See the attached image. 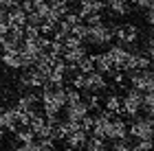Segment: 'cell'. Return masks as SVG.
Wrapping results in <instances>:
<instances>
[{
	"label": "cell",
	"instance_id": "cell-1",
	"mask_svg": "<svg viewBox=\"0 0 154 151\" xmlns=\"http://www.w3.org/2000/svg\"><path fill=\"white\" fill-rule=\"evenodd\" d=\"M40 103H42L44 114H60L62 109H64V105H66V88L64 86L46 83L44 88H42Z\"/></svg>",
	"mask_w": 154,
	"mask_h": 151
},
{
	"label": "cell",
	"instance_id": "cell-2",
	"mask_svg": "<svg viewBox=\"0 0 154 151\" xmlns=\"http://www.w3.org/2000/svg\"><path fill=\"white\" fill-rule=\"evenodd\" d=\"M128 136L134 140H150L154 138V118L150 116H134L128 125Z\"/></svg>",
	"mask_w": 154,
	"mask_h": 151
},
{
	"label": "cell",
	"instance_id": "cell-3",
	"mask_svg": "<svg viewBox=\"0 0 154 151\" xmlns=\"http://www.w3.org/2000/svg\"><path fill=\"white\" fill-rule=\"evenodd\" d=\"M115 29L117 26H108V24H95V26H88V37L86 42L93 44V46H108L115 37Z\"/></svg>",
	"mask_w": 154,
	"mask_h": 151
},
{
	"label": "cell",
	"instance_id": "cell-4",
	"mask_svg": "<svg viewBox=\"0 0 154 151\" xmlns=\"http://www.w3.org/2000/svg\"><path fill=\"white\" fill-rule=\"evenodd\" d=\"M141 103H143V92H139V90L132 88L121 99V112L134 118V116H139V112H141Z\"/></svg>",
	"mask_w": 154,
	"mask_h": 151
},
{
	"label": "cell",
	"instance_id": "cell-5",
	"mask_svg": "<svg viewBox=\"0 0 154 151\" xmlns=\"http://www.w3.org/2000/svg\"><path fill=\"white\" fill-rule=\"evenodd\" d=\"M18 86L24 88V90H38V88L46 86V77L42 72H38L35 68H24V72L18 79Z\"/></svg>",
	"mask_w": 154,
	"mask_h": 151
},
{
	"label": "cell",
	"instance_id": "cell-6",
	"mask_svg": "<svg viewBox=\"0 0 154 151\" xmlns=\"http://www.w3.org/2000/svg\"><path fill=\"white\" fill-rule=\"evenodd\" d=\"M130 83L139 92H154L152 70H132L130 72Z\"/></svg>",
	"mask_w": 154,
	"mask_h": 151
},
{
	"label": "cell",
	"instance_id": "cell-7",
	"mask_svg": "<svg viewBox=\"0 0 154 151\" xmlns=\"http://www.w3.org/2000/svg\"><path fill=\"white\" fill-rule=\"evenodd\" d=\"M66 121H75V123H79L86 114H90V109L86 105V101H84V97L79 99H73V101H66Z\"/></svg>",
	"mask_w": 154,
	"mask_h": 151
},
{
	"label": "cell",
	"instance_id": "cell-8",
	"mask_svg": "<svg viewBox=\"0 0 154 151\" xmlns=\"http://www.w3.org/2000/svg\"><path fill=\"white\" fill-rule=\"evenodd\" d=\"M128 138V123L123 118H117V114L112 116V121L108 123V129H106V140H125Z\"/></svg>",
	"mask_w": 154,
	"mask_h": 151
},
{
	"label": "cell",
	"instance_id": "cell-9",
	"mask_svg": "<svg viewBox=\"0 0 154 151\" xmlns=\"http://www.w3.org/2000/svg\"><path fill=\"white\" fill-rule=\"evenodd\" d=\"M38 103H40V94H35V92H24L22 97H20L18 101H16V112L18 114H26V116H31L33 112H35V107H38Z\"/></svg>",
	"mask_w": 154,
	"mask_h": 151
},
{
	"label": "cell",
	"instance_id": "cell-10",
	"mask_svg": "<svg viewBox=\"0 0 154 151\" xmlns=\"http://www.w3.org/2000/svg\"><path fill=\"white\" fill-rule=\"evenodd\" d=\"M108 88V81H106V74H101V72H88L86 74V79H84V92H95V94H99L101 90H106Z\"/></svg>",
	"mask_w": 154,
	"mask_h": 151
},
{
	"label": "cell",
	"instance_id": "cell-11",
	"mask_svg": "<svg viewBox=\"0 0 154 151\" xmlns=\"http://www.w3.org/2000/svg\"><path fill=\"white\" fill-rule=\"evenodd\" d=\"M0 127H2L5 132H13V134L20 129L16 107H0Z\"/></svg>",
	"mask_w": 154,
	"mask_h": 151
},
{
	"label": "cell",
	"instance_id": "cell-12",
	"mask_svg": "<svg viewBox=\"0 0 154 151\" xmlns=\"http://www.w3.org/2000/svg\"><path fill=\"white\" fill-rule=\"evenodd\" d=\"M86 140H88V132H84L82 127H77L75 132H71L62 142L66 145V151H79V149H84Z\"/></svg>",
	"mask_w": 154,
	"mask_h": 151
},
{
	"label": "cell",
	"instance_id": "cell-13",
	"mask_svg": "<svg viewBox=\"0 0 154 151\" xmlns=\"http://www.w3.org/2000/svg\"><path fill=\"white\" fill-rule=\"evenodd\" d=\"M108 57L112 59L117 70H123L125 64H128V59H130V51L125 48L123 44H117V46H110L108 48Z\"/></svg>",
	"mask_w": 154,
	"mask_h": 151
},
{
	"label": "cell",
	"instance_id": "cell-14",
	"mask_svg": "<svg viewBox=\"0 0 154 151\" xmlns=\"http://www.w3.org/2000/svg\"><path fill=\"white\" fill-rule=\"evenodd\" d=\"M115 37H117L123 46H125V44H134V42H137V37H139V29H137L134 24L117 26V29H115Z\"/></svg>",
	"mask_w": 154,
	"mask_h": 151
},
{
	"label": "cell",
	"instance_id": "cell-15",
	"mask_svg": "<svg viewBox=\"0 0 154 151\" xmlns=\"http://www.w3.org/2000/svg\"><path fill=\"white\" fill-rule=\"evenodd\" d=\"M150 57L148 55H141V53H130V59L125 64L123 70L125 72H132V70H150Z\"/></svg>",
	"mask_w": 154,
	"mask_h": 151
},
{
	"label": "cell",
	"instance_id": "cell-16",
	"mask_svg": "<svg viewBox=\"0 0 154 151\" xmlns=\"http://www.w3.org/2000/svg\"><path fill=\"white\" fill-rule=\"evenodd\" d=\"M103 9H106V0H88V2H82L79 4V18H88L93 16V13H101Z\"/></svg>",
	"mask_w": 154,
	"mask_h": 151
},
{
	"label": "cell",
	"instance_id": "cell-17",
	"mask_svg": "<svg viewBox=\"0 0 154 151\" xmlns=\"http://www.w3.org/2000/svg\"><path fill=\"white\" fill-rule=\"evenodd\" d=\"M93 59H95V70L97 72H101V74H112L117 68L112 64V59L108 57V53H99V55H93Z\"/></svg>",
	"mask_w": 154,
	"mask_h": 151
},
{
	"label": "cell",
	"instance_id": "cell-18",
	"mask_svg": "<svg viewBox=\"0 0 154 151\" xmlns=\"http://www.w3.org/2000/svg\"><path fill=\"white\" fill-rule=\"evenodd\" d=\"M86 55H88V53H86V46L82 44V46H77V48H64L62 59H64L68 66H77L84 57H86Z\"/></svg>",
	"mask_w": 154,
	"mask_h": 151
},
{
	"label": "cell",
	"instance_id": "cell-19",
	"mask_svg": "<svg viewBox=\"0 0 154 151\" xmlns=\"http://www.w3.org/2000/svg\"><path fill=\"white\" fill-rule=\"evenodd\" d=\"M0 61H2L5 68H9V70H20V68H22V57H20V48H18V51L2 53Z\"/></svg>",
	"mask_w": 154,
	"mask_h": 151
},
{
	"label": "cell",
	"instance_id": "cell-20",
	"mask_svg": "<svg viewBox=\"0 0 154 151\" xmlns=\"http://www.w3.org/2000/svg\"><path fill=\"white\" fill-rule=\"evenodd\" d=\"M7 20H9V26H22L26 24V13L20 9V7H16V9L7 11Z\"/></svg>",
	"mask_w": 154,
	"mask_h": 151
},
{
	"label": "cell",
	"instance_id": "cell-21",
	"mask_svg": "<svg viewBox=\"0 0 154 151\" xmlns=\"http://www.w3.org/2000/svg\"><path fill=\"white\" fill-rule=\"evenodd\" d=\"M106 7L115 13V16H128L130 13L128 0H106Z\"/></svg>",
	"mask_w": 154,
	"mask_h": 151
},
{
	"label": "cell",
	"instance_id": "cell-22",
	"mask_svg": "<svg viewBox=\"0 0 154 151\" xmlns=\"http://www.w3.org/2000/svg\"><path fill=\"white\" fill-rule=\"evenodd\" d=\"M141 112H145V116H150V118H154V92H143Z\"/></svg>",
	"mask_w": 154,
	"mask_h": 151
},
{
	"label": "cell",
	"instance_id": "cell-23",
	"mask_svg": "<svg viewBox=\"0 0 154 151\" xmlns=\"http://www.w3.org/2000/svg\"><path fill=\"white\" fill-rule=\"evenodd\" d=\"M106 109L110 114H121V99L117 94H108L106 97Z\"/></svg>",
	"mask_w": 154,
	"mask_h": 151
},
{
	"label": "cell",
	"instance_id": "cell-24",
	"mask_svg": "<svg viewBox=\"0 0 154 151\" xmlns=\"http://www.w3.org/2000/svg\"><path fill=\"white\" fill-rule=\"evenodd\" d=\"M16 140L20 142V145H26V142L35 140V134H33L29 127H22V129H18V132H16Z\"/></svg>",
	"mask_w": 154,
	"mask_h": 151
},
{
	"label": "cell",
	"instance_id": "cell-25",
	"mask_svg": "<svg viewBox=\"0 0 154 151\" xmlns=\"http://www.w3.org/2000/svg\"><path fill=\"white\" fill-rule=\"evenodd\" d=\"M77 70H79L82 74H88V72H93L95 70V59H93V55H86L79 64H77Z\"/></svg>",
	"mask_w": 154,
	"mask_h": 151
},
{
	"label": "cell",
	"instance_id": "cell-26",
	"mask_svg": "<svg viewBox=\"0 0 154 151\" xmlns=\"http://www.w3.org/2000/svg\"><path fill=\"white\" fill-rule=\"evenodd\" d=\"M71 35H75L77 39H82V42H86V37H88V24H84V22H79L77 26H73Z\"/></svg>",
	"mask_w": 154,
	"mask_h": 151
},
{
	"label": "cell",
	"instance_id": "cell-27",
	"mask_svg": "<svg viewBox=\"0 0 154 151\" xmlns=\"http://www.w3.org/2000/svg\"><path fill=\"white\" fill-rule=\"evenodd\" d=\"M132 151H154V138L150 140H137L132 145Z\"/></svg>",
	"mask_w": 154,
	"mask_h": 151
},
{
	"label": "cell",
	"instance_id": "cell-28",
	"mask_svg": "<svg viewBox=\"0 0 154 151\" xmlns=\"http://www.w3.org/2000/svg\"><path fill=\"white\" fill-rule=\"evenodd\" d=\"M86 105H88V109H99L101 107V101H99V94H95V92H88L86 94Z\"/></svg>",
	"mask_w": 154,
	"mask_h": 151
},
{
	"label": "cell",
	"instance_id": "cell-29",
	"mask_svg": "<svg viewBox=\"0 0 154 151\" xmlns=\"http://www.w3.org/2000/svg\"><path fill=\"white\" fill-rule=\"evenodd\" d=\"M108 151H132V147H130L128 138H125V140H115V142H112V147H110Z\"/></svg>",
	"mask_w": 154,
	"mask_h": 151
},
{
	"label": "cell",
	"instance_id": "cell-30",
	"mask_svg": "<svg viewBox=\"0 0 154 151\" xmlns=\"http://www.w3.org/2000/svg\"><path fill=\"white\" fill-rule=\"evenodd\" d=\"M18 151H44V149H42L38 142L33 140V142H26V145H20V147H18Z\"/></svg>",
	"mask_w": 154,
	"mask_h": 151
},
{
	"label": "cell",
	"instance_id": "cell-31",
	"mask_svg": "<svg viewBox=\"0 0 154 151\" xmlns=\"http://www.w3.org/2000/svg\"><path fill=\"white\" fill-rule=\"evenodd\" d=\"M86 20V24L88 26H95V24H101L103 22V18H101V13H93V16H88V18H84Z\"/></svg>",
	"mask_w": 154,
	"mask_h": 151
},
{
	"label": "cell",
	"instance_id": "cell-32",
	"mask_svg": "<svg viewBox=\"0 0 154 151\" xmlns=\"http://www.w3.org/2000/svg\"><path fill=\"white\" fill-rule=\"evenodd\" d=\"M16 7H20L18 0H0V9H5V11H11Z\"/></svg>",
	"mask_w": 154,
	"mask_h": 151
},
{
	"label": "cell",
	"instance_id": "cell-33",
	"mask_svg": "<svg viewBox=\"0 0 154 151\" xmlns=\"http://www.w3.org/2000/svg\"><path fill=\"white\" fill-rule=\"evenodd\" d=\"M134 7H139V9H148L150 7V0H130Z\"/></svg>",
	"mask_w": 154,
	"mask_h": 151
},
{
	"label": "cell",
	"instance_id": "cell-34",
	"mask_svg": "<svg viewBox=\"0 0 154 151\" xmlns=\"http://www.w3.org/2000/svg\"><path fill=\"white\" fill-rule=\"evenodd\" d=\"M148 57H150V61H154V37H150V42H148Z\"/></svg>",
	"mask_w": 154,
	"mask_h": 151
},
{
	"label": "cell",
	"instance_id": "cell-35",
	"mask_svg": "<svg viewBox=\"0 0 154 151\" xmlns=\"http://www.w3.org/2000/svg\"><path fill=\"white\" fill-rule=\"evenodd\" d=\"M148 22L154 26V9H150V11H148Z\"/></svg>",
	"mask_w": 154,
	"mask_h": 151
},
{
	"label": "cell",
	"instance_id": "cell-36",
	"mask_svg": "<svg viewBox=\"0 0 154 151\" xmlns=\"http://www.w3.org/2000/svg\"><path fill=\"white\" fill-rule=\"evenodd\" d=\"M48 4H57V2H68V0H46Z\"/></svg>",
	"mask_w": 154,
	"mask_h": 151
},
{
	"label": "cell",
	"instance_id": "cell-37",
	"mask_svg": "<svg viewBox=\"0 0 154 151\" xmlns=\"http://www.w3.org/2000/svg\"><path fill=\"white\" fill-rule=\"evenodd\" d=\"M5 134H7V132H5V129H2V127H0V142H2V140H5Z\"/></svg>",
	"mask_w": 154,
	"mask_h": 151
},
{
	"label": "cell",
	"instance_id": "cell-38",
	"mask_svg": "<svg viewBox=\"0 0 154 151\" xmlns=\"http://www.w3.org/2000/svg\"><path fill=\"white\" fill-rule=\"evenodd\" d=\"M148 9H154V0H150V7H148Z\"/></svg>",
	"mask_w": 154,
	"mask_h": 151
},
{
	"label": "cell",
	"instance_id": "cell-39",
	"mask_svg": "<svg viewBox=\"0 0 154 151\" xmlns=\"http://www.w3.org/2000/svg\"><path fill=\"white\" fill-rule=\"evenodd\" d=\"M77 2H79V4H82V2H88V0H77Z\"/></svg>",
	"mask_w": 154,
	"mask_h": 151
},
{
	"label": "cell",
	"instance_id": "cell-40",
	"mask_svg": "<svg viewBox=\"0 0 154 151\" xmlns=\"http://www.w3.org/2000/svg\"><path fill=\"white\" fill-rule=\"evenodd\" d=\"M152 81H154V70H152Z\"/></svg>",
	"mask_w": 154,
	"mask_h": 151
},
{
	"label": "cell",
	"instance_id": "cell-41",
	"mask_svg": "<svg viewBox=\"0 0 154 151\" xmlns=\"http://www.w3.org/2000/svg\"><path fill=\"white\" fill-rule=\"evenodd\" d=\"M9 151H18V149H9Z\"/></svg>",
	"mask_w": 154,
	"mask_h": 151
},
{
	"label": "cell",
	"instance_id": "cell-42",
	"mask_svg": "<svg viewBox=\"0 0 154 151\" xmlns=\"http://www.w3.org/2000/svg\"><path fill=\"white\" fill-rule=\"evenodd\" d=\"M0 44H2V37H0Z\"/></svg>",
	"mask_w": 154,
	"mask_h": 151
}]
</instances>
